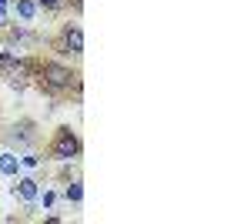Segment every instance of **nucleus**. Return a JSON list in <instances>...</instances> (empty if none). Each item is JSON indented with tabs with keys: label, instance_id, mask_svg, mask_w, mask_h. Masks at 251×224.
Segmentation results:
<instances>
[{
	"label": "nucleus",
	"instance_id": "nucleus-1",
	"mask_svg": "<svg viewBox=\"0 0 251 224\" xmlns=\"http://www.w3.org/2000/svg\"><path fill=\"white\" fill-rule=\"evenodd\" d=\"M34 84L40 87V94H50V97H60L71 87H80L77 84V71L64 60H37L34 67Z\"/></svg>",
	"mask_w": 251,
	"mask_h": 224
},
{
	"label": "nucleus",
	"instance_id": "nucleus-2",
	"mask_svg": "<svg viewBox=\"0 0 251 224\" xmlns=\"http://www.w3.org/2000/svg\"><path fill=\"white\" fill-rule=\"evenodd\" d=\"M80 150H84V144H80L77 131L71 127V124H64V127H57V134L50 137V148H47V154L54 157V161H60V164H71V161H77Z\"/></svg>",
	"mask_w": 251,
	"mask_h": 224
},
{
	"label": "nucleus",
	"instance_id": "nucleus-3",
	"mask_svg": "<svg viewBox=\"0 0 251 224\" xmlns=\"http://www.w3.org/2000/svg\"><path fill=\"white\" fill-rule=\"evenodd\" d=\"M37 141H40V131H37V121L34 117H17L10 124V131H7L10 150H30V148H37Z\"/></svg>",
	"mask_w": 251,
	"mask_h": 224
},
{
	"label": "nucleus",
	"instance_id": "nucleus-4",
	"mask_svg": "<svg viewBox=\"0 0 251 224\" xmlns=\"http://www.w3.org/2000/svg\"><path fill=\"white\" fill-rule=\"evenodd\" d=\"M57 50L60 54H71V57L84 54V27H80V24H64V27H60Z\"/></svg>",
	"mask_w": 251,
	"mask_h": 224
},
{
	"label": "nucleus",
	"instance_id": "nucleus-5",
	"mask_svg": "<svg viewBox=\"0 0 251 224\" xmlns=\"http://www.w3.org/2000/svg\"><path fill=\"white\" fill-rule=\"evenodd\" d=\"M3 37H7V44H14V47H37V44H40V34L27 30L24 24H17V27H7V30H3Z\"/></svg>",
	"mask_w": 251,
	"mask_h": 224
},
{
	"label": "nucleus",
	"instance_id": "nucleus-6",
	"mask_svg": "<svg viewBox=\"0 0 251 224\" xmlns=\"http://www.w3.org/2000/svg\"><path fill=\"white\" fill-rule=\"evenodd\" d=\"M14 194H17L24 204H37V198H40V181H37V177H17Z\"/></svg>",
	"mask_w": 251,
	"mask_h": 224
},
{
	"label": "nucleus",
	"instance_id": "nucleus-7",
	"mask_svg": "<svg viewBox=\"0 0 251 224\" xmlns=\"http://www.w3.org/2000/svg\"><path fill=\"white\" fill-rule=\"evenodd\" d=\"M14 14H17L24 24H34V20L40 17V7H37V0H14Z\"/></svg>",
	"mask_w": 251,
	"mask_h": 224
},
{
	"label": "nucleus",
	"instance_id": "nucleus-8",
	"mask_svg": "<svg viewBox=\"0 0 251 224\" xmlns=\"http://www.w3.org/2000/svg\"><path fill=\"white\" fill-rule=\"evenodd\" d=\"M0 174H3V177H17L20 174L17 150H0Z\"/></svg>",
	"mask_w": 251,
	"mask_h": 224
},
{
	"label": "nucleus",
	"instance_id": "nucleus-9",
	"mask_svg": "<svg viewBox=\"0 0 251 224\" xmlns=\"http://www.w3.org/2000/svg\"><path fill=\"white\" fill-rule=\"evenodd\" d=\"M64 201H67V204H74V207L84 204V181H80V177H74L71 184L64 187Z\"/></svg>",
	"mask_w": 251,
	"mask_h": 224
},
{
	"label": "nucleus",
	"instance_id": "nucleus-10",
	"mask_svg": "<svg viewBox=\"0 0 251 224\" xmlns=\"http://www.w3.org/2000/svg\"><path fill=\"white\" fill-rule=\"evenodd\" d=\"M7 27H10V7H3V3H0V34H3Z\"/></svg>",
	"mask_w": 251,
	"mask_h": 224
},
{
	"label": "nucleus",
	"instance_id": "nucleus-11",
	"mask_svg": "<svg viewBox=\"0 0 251 224\" xmlns=\"http://www.w3.org/2000/svg\"><path fill=\"white\" fill-rule=\"evenodd\" d=\"M37 201H40L44 207H47V211H50V207H54V201H57V194H54V191H44V194H40Z\"/></svg>",
	"mask_w": 251,
	"mask_h": 224
},
{
	"label": "nucleus",
	"instance_id": "nucleus-12",
	"mask_svg": "<svg viewBox=\"0 0 251 224\" xmlns=\"http://www.w3.org/2000/svg\"><path fill=\"white\" fill-rule=\"evenodd\" d=\"M37 7H40V10H60L64 0H37Z\"/></svg>",
	"mask_w": 251,
	"mask_h": 224
},
{
	"label": "nucleus",
	"instance_id": "nucleus-13",
	"mask_svg": "<svg viewBox=\"0 0 251 224\" xmlns=\"http://www.w3.org/2000/svg\"><path fill=\"white\" fill-rule=\"evenodd\" d=\"M64 3H71V7H74V14H80V10H84V0H64Z\"/></svg>",
	"mask_w": 251,
	"mask_h": 224
},
{
	"label": "nucleus",
	"instance_id": "nucleus-14",
	"mask_svg": "<svg viewBox=\"0 0 251 224\" xmlns=\"http://www.w3.org/2000/svg\"><path fill=\"white\" fill-rule=\"evenodd\" d=\"M0 3H3V7H10V0H0Z\"/></svg>",
	"mask_w": 251,
	"mask_h": 224
}]
</instances>
